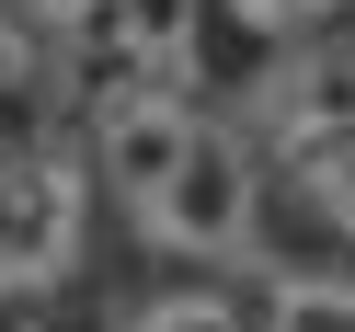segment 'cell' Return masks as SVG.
Listing matches in <instances>:
<instances>
[{"instance_id": "52a82bcc", "label": "cell", "mask_w": 355, "mask_h": 332, "mask_svg": "<svg viewBox=\"0 0 355 332\" xmlns=\"http://www.w3.org/2000/svg\"><path fill=\"white\" fill-rule=\"evenodd\" d=\"M0 12H12V24H35V35H69L92 0H0Z\"/></svg>"}, {"instance_id": "277c9868", "label": "cell", "mask_w": 355, "mask_h": 332, "mask_svg": "<svg viewBox=\"0 0 355 332\" xmlns=\"http://www.w3.org/2000/svg\"><path fill=\"white\" fill-rule=\"evenodd\" d=\"M298 172H309V195H321V218L355 241V115L344 126H309V138H298Z\"/></svg>"}, {"instance_id": "ba28073f", "label": "cell", "mask_w": 355, "mask_h": 332, "mask_svg": "<svg viewBox=\"0 0 355 332\" xmlns=\"http://www.w3.org/2000/svg\"><path fill=\"white\" fill-rule=\"evenodd\" d=\"M344 332H355V321H344Z\"/></svg>"}, {"instance_id": "7a4b0ae2", "label": "cell", "mask_w": 355, "mask_h": 332, "mask_svg": "<svg viewBox=\"0 0 355 332\" xmlns=\"http://www.w3.org/2000/svg\"><path fill=\"white\" fill-rule=\"evenodd\" d=\"M92 241V172L0 138V298H46Z\"/></svg>"}, {"instance_id": "3957f363", "label": "cell", "mask_w": 355, "mask_h": 332, "mask_svg": "<svg viewBox=\"0 0 355 332\" xmlns=\"http://www.w3.org/2000/svg\"><path fill=\"white\" fill-rule=\"evenodd\" d=\"M58 46H80L92 69H115V80H184V58H195V0H92ZM103 80V92H115Z\"/></svg>"}, {"instance_id": "6da1fadb", "label": "cell", "mask_w": 355, "mask_h": 332, "mask_svg": "<svg viewBox=\"0 0 355 332\" xmlns=\"http://www.w3.org/2000/svg\"><path fill=\"white\" fill-rule=\"evenodd\" d=\"M92 172L115 184V207L138 218L161 252L230 263L263 241V172L230 126L172 80H115L92 115Z\"/></svg>"}, {"instance_id": "5b68a950", "label": "cell", "mask_w": 355, "mask_h": 332, "mask_svg": "<svg viewBox=\"0 0 355 332\" xmlns=\"http://www.w3.org/2000/svg\"><path fill=\"white\" fill-rule=\"evenodd\" d=\"M126 332H252V321H241V309L218 298V286H161V298H149Z\"/></svg>"}, {"instance_id": "8992f818", "label": "cell", "mask_w": 355, "mask_h": 332, "mask_svg": "<svg viewBox=\"0 0 355 332\" xmlns=\"http://www.w3.org/2000/svg\"><path fill=\"white\" fill-rule=\"evenodd\" d=\"M344 0H230V24L252 35V46H286V35H321Z\"/></svg>"}]
</instances>
